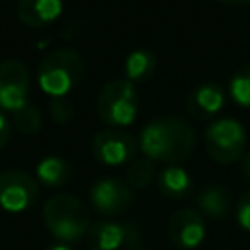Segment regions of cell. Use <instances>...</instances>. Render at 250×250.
Here are the masks:
<instances>
[{"mask_svg": "<svg viewBox=\"0 0 250 250\" xmlns=\"http://www.w3.org/2000/svg\"><path fill=\"white\" fill-rule=\"evenodd\" d=\"M195 141L193 127L180 115L154 117L139 135L143 154L152 162H164L168 166L189 158L195 148Z\"/></svg>", "mask_w": 250, "mask_h": 250, "instance_id": "1", "label": "cell"}, {"mask_svg": "<svg viewBox=\"0 0 250 250\" xmlns=\"http://www.w3.org/2000/svg\"><path fill=\"white\" fill-rule=\"evenodd\" d=\"M45 229L49 234L62 244H74L86 238L92 227L90 207L74 193H55L43 203L41 211Z\"/></svg>", "mask_w": 250, "mask_h": 250, "instance_id": "2", "label": "cell"}, {"mask_svg": "<svg viewBox=\"0 0 250 250\" xmlns=\"http://www.w3.org/2000/svg\"><path fill=\"white\" fill-rule=\"evenodd\" d=\"M84 76V59L74 49H55L37 66V84L51 98H64Z\"/></svg>", "mask_w": 250, "mask_h": 250, "instance_id": "3", "label": "cell"}, {"mask_svg": "<svg viewBox=\"0 0 250 250\" xmlns=\"http://www.w3.org/2000/svg\"><path fill=\"white\" fill-rule=\"evenodd\" d=\"M141 96L137 84L127 78H113L98 94V113L113 129L127 127L137 119Z\"/></svg>", "mask_w": 250, "mask_h": 250, "instance_id": "4", "label": "cell"}, {"mask_svg": "<svg viewBox=\"0 0 250 250\" xmlns=\"http://www.w3.org/2000/svg\"><path fill=\"white\" fill-rule=\"evenodd\" d=\"M203 145L207 154L219 164H232L244 154L246 131L240 121L223 117L207 125L203 133Z\"/></svg>", "mask_w": 250, "mask_h": 250, "instance_id": "5", "label": "cell"}, {"mask_svg": "<svg viewBox=\"0 0 250 250\" xmlns=\"http://www.w3.org/2000/svg\"><path fill=\"white\" fill-rule=\"evenodd\" d=\"M88 195L94 211L105 219L123 215L135 201V191L129 184L115 176H105L94 182Z\"/></svg>", "mask_w": 250, "mask_h": 250, "instance_id": "6", "label": "cell"}, {"mask_svg": "<svg viewBox=\"0 0 250 250\" xmlns=\"http://www.w3.org/2000/svg\"><path fill=\"white\" fill-rule=\"evenodd\" d=\"M86 246L90 250H141V232L133 223L102 219L92 223Z\"/></svg>", "mask_w": 250, "mask_h": 250, "instance_id": "7", "label": "cell"}, {"mask_svg": "<svg viewBox=\"0 0 250 250\" xmlns=\"http://www.w3.org/2000/svg\"><path fill=\"white\" fill-rule=\"evenodd\" d=\"M39 195V184L23 170L0 172V209L12 215L27 211Z\"/></svg>", "mask_w": 250, "mask_h": 250, "instance_id": "8", "label": "cell"}, {"mask_svg": "<svg viewBox=\"0 0 250 250\" xmlns=\"http://www.w3.org/2000/svg\"><path fill=\"white\" fill-rule=\"evenodd\" d=\"M139 141L123 129H104L92 139V154L105 166H123L137 158Z\"/></svg>", "mask_w": 250, "mask_h": 250, "instance_id": "9", "label": "cell"}, {"mask_svg": "<svg viewBox=\"0 0 250 250\" xmlns=\"http://www.w3.org/2000/svg\"><path fill=\"white\" fill-rule=\"evenodd\" d=\"M29 104V70L18 59L0 62V111L16 113Z\"/></svg>", "mask_w": 250, "mask_h": 250, "instance_id": "10", "label": "cell"}, {"mask_svg": "<svg viewBox=\"0 0 250 250\" xmlns=\"http://www.w3.org/2000/svg\"><path fill=\"white\" fill-rule=\"evenodd\" d=\"M207 234L205 219L197 209H178L168 221V236L182 250H195Z\"/></svg>", "mask_w": 250, "mask_h": 250, "instance_id": "11", "label": "cell"}, {"mask_svg": "<svg viewBox=\"0 0 250 250\" xmlns=\"http://www.w3.org/2000/svg\"><path fill=\"white\" fill-rule=\"evenodd\" d=\"M223 105H225V92L219 84H213V82L197 86L186 100L188 113L199 121L209 119L211 115L221 111Z\"/></svg>", "mask_w": 250, "mask_h": 250, "instance_id": "12", "label": "cell"}, {"mask_svg": "<svg viewBox=\"0 0 250 250\" xmlns=\"http://www.w3.org/2000/svg\"><path fill=\"white\" fill-rule=\"evenodd\" d=\"M62 0H18L16 6L18 20L27 27L49 25L62 14Z\"/></svg>", "mask_w": 250, "mask_h": 250, "instance_id": "13", "label": "cell"}, {"mask_svg": "<svg viewBox=\"0 0 250 250\" xmlns=\"http://www.w3.org/2000/svg\"><path fill=\"white\" fill-rule=\"evenodd\" d=\"M195 205L203 217L221 221V219H227L230 213V195L223 186L211 184L197 191Z\"/></svg>", "mask_w": 250, "mask_h": 250, "instance_id": "14", "label": "cell"}, {"mask_svg": "<svg viewBox=\"0 0 250 250\" xmlns=\"http://www.w3.org/2000/svg\"><path fill=\"white\" fill-rule=\"evenodd\" d=\"M156 188L166 199H184L191 189V178L182 166L170 164L156 174Z\"/></svg>", "mask_w": 250, "mask_h": 250, "instance_id": "15", "label": "cell"}, {"mask_svg": "<svg viewBox=\"0 0 250 250\" xmlns=\"http://www.w3.org/2000/svg\"><path fill=\"white\" fill-rule=\"evenodd\" d=\"M72 174L70 164L61 156H45L35 166V178L45 188H61Z\"/></svg>", "mask_w": 250, "mask_h": 250, "instance_id": "16", "label": "cell"}, {"mask_svg": "<svg viewBox=\"0 0 250 250\" xmlns=\"http://www.w3.org/2000/svg\"><path fill=\"white\" fill-rule=\"evenodd\" d=\"M123 70H125V78L129 82H133V84L145 82L156 70V55L148 49H135L127 55Z\"/></svg>", "mask_w": 250, "mask_h": 250, "instance_id": "17", "label": "cell"}, {"mask_svg": "<svg viewBox=\"0 0 250 250\" xmlns=\"http://www.w3.org/2000/svg\"><path fill=\"white\" fill-rule=\"evenodd\" d=\"M156 180V166L150 158L146 156H141V158H135L129 168H127V174H125V182L129 184V188L135 191V189H145L148 188L152 182Z\"/></svg>", "mask_w": 250, "mask_h": 250, "instance_id": "18", "label": "cell"}, {"mask_svg": "<svg viewBox=\"0 0 250 250\" xmlns=\"http://www.w3.org/2000/svg\"><path fill=\"white\" fill-rule=\"evenodd\" d=\"M12 125L18 129V133L21 135H35L41 131L43 127V117H41V111L27 104L25 107L18 109L16 113H12Z\"/></svg>", "mask_w": 250, "mask_h": 250, "instance_id": "19", "label": "cell"}, {"mask_svg": "<svg viewBox=\"0 0 250 250\" xmlns=\"http://www.w3.org/2000/svg\"><path fill=\"white\" fill-rule=\"evenodd\" d=\"M229 94L240 107H250V62H246L232 74Z\"/></svg>", "mask_w": 250, "mask_h": 250, "instance_id": "20", "label": "cell"}, {"mask_svg": "<svg viewBox=\"0 0 250 250\" xmlns=\"http://www.w3.org/2000/svg\"><path fill=\"white\" fill-rule=\"evenodd\" d=\"M49 115L55 123L64 125L72 119L74 115V105L66 100V98H51L49 102Z\"/></svg>", "mask_w": 250, "mask_h": 250, "instance_id": "21", "label": "cell"}, {"mask_svg": "<svg viewBox=\"0 0 250 250\" xmlns=\"http://www.w3.org/2000/svg\"><path fill=\"white\" fill-rule=\"evenodd\" d=\"M236 223L242 230L250 232V189L244 191L236 203Z\"/></svg>", "mask_w": 250, "mask_h": 250, "instance_id": "22", "label": "cell"}, {"mask_svg": "<svg viewBox=\"0 0 250 250\" xmlns=\"http://www.w3.org/2000/svg\"><path fill=\"white\" fill-rule=\"evenodd\" d=\"M12 135V121L6 117L4 111H0V148H4Z\"/></svg>", "mask_w": 250, "mask_h": 250, "instance_id": "23", "label": "cell"}, {"mask_svg": "<svg viewBox=\"0 0 250 250\" xmlns=\"http://www.w3.org/2000/svg\"><path fill=\"white\" fill-rule=\"evenodd\" d=\"M240 170L244 174L246 180H250V150L242 154V164H240Z\"/></svg>", "mask_w": 250, "mask_h": 250, "instance_id": "24", "label": "cell"}, {"mask_svg": "<svg viewBox=\"0 0 250 250\" xmlns=\"http://www.w3.org/2000/svg\"><path fill=\"white\" fill-rule=\"evenodd\" d=\"M219 4H225V6H248L250 0H217Z\"/></svg>", "mask_w": 250, "mask_h": 250, "instance_id": "25", "label": "cell"}, {"mask_svg": "<svg viewBox=\"0 0 250 250\" xmlns=\"http://www.w3.org/2000/svg\"><path fill=\"white\" fill-rule=\"evenodd\" d=\"M47 250H72L70 248V244H62V242H55V244H51Z\"/></svg>", "mask_w": 250, "mask_h": 250, "instance_id": "26", "label": "cell"}]
</instances>
